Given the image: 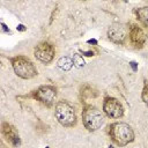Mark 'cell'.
<instances>
[{"label": "cell", "mask_w": 148, "mask_h": 148, "mask_svg": "<svg viewBox=\"0 0 148 148\" xmlns=\"http://www.w3.org/2000/svg\"><path fill=\"white\" fill-rule=\"evenodd\" d=\"M10 62H12V66H13V69H14L15 74L17 76H20L21 79L30 80V79L38 75L37 68L35 67L34 62L24 56L13 57L10 59Z\"/></svg>", "instance_id": "1"}, {"label": "cell", "mask_w": 148, "mask_h": 148, "mask_svg": "<svg viewBox=\"0 0 148 148\" xmlns=\"http://www.w3.org/2000/svg\"><path fill=\"white\" fill-rule=\"evenodd\" d=\"M109 134L114 143L123 147L134 140V132L126 123H113L109 128Z\"/></svg>", "instance_id": "2"}, {"label": "cell", "mask_w": 148, "mask_h": 148, "mask_svg": "<svg viewBox=\"0 0 148 148\" xmlns=\"http://www.w3.org/2000/svg\"><path fill=\"white\" fill-rule=\"evenodd\" d=\"M54 116L59 124H61L65 127H72L76 124L75 109L66 101H60L56 104Z\"/></svg>", "instance_id": "3"}, {"label": "cell", "mask_w": 148, "mask_h": 148, "mask_svg": "<svg viewBox=\"0 0 148 148\" xmlns=\"http://www.w3.org/2000/svg\"><path fill=\"white\" fill-rule=\"evenodd\" d=\"M82 123L88 131L94 132L102 127L104 123V117L97 108L88 105L82 111Z\"/></svg>", "instance_id": "4"}, {"label": "cell", "mask_w": 148, "mask_h": 148, "mask_svg": "<svg viewBox=\"0 0 148 148\" xmlns=\"http://www.w3.org/2000/svg\"><path fill=\"white\" fill-rule=\"evenodd\" d=\"M56 97H57V89H56V87H53L51 84L40 86L34 92V98L37 99L38 102H40L45 106L53 105Z\"/></svg>", "instance_id": "5"}, {"label": "cell", "mask_w": 148, "mask_h": 148, "mask_svg": "<svg viewBox=\"0 0 148 148\" xmlns=\"http://www.w3.org/2000/svg\"><path fill=\"white\" fill-rule=\"evenodd\" d=\"M34 54L40 62L50 64L54 59L56 50H54V46L52 44H50L49 42H42L36 45V47L34 50Z\"/></svg>", "instance_id": "6"}, {"label": "cell", "mask_w": 148, "mask_h": 148, "mask_svg": "<svg viewBox=\"0 0 148 148\" xmlns=\"http://www.w3.org/2000/svg\"><path fill=\"white\" fill-rule=\"evenodd\" d=\"M103 111L109 118H112V119H118L124 114V108L121 103L113 97H106L104 99Z\"/></svg>", "instance_id": "7"}, {"label": "cell", "mask_w": 148, "mask_h": 148, "mask_svg": "<svg viewBox=\"0 0 148 148\" xmlns=\"http://www.w3.org/2000/svg\"><path fill=\"white\" fill-rule=\"evenodd\" d=\"M108 37L111 42L116 44H123L126 38V30L125 27L120 23H113L110 25L108 30Z\"/></svg>", "instance_id": "8"}, {"label": "cell", "mask_w": 148, "mask_h": 148, "mask_svg": "<svg viewBox=\"0 0 148 148\" xmlns=\"http://www.w3.org/2000/svg\"><path fill=\"white\" fill-rule=\"evenodd\" d=\"M1 132H2V135L5 136V139L9 143H12L14 147H18L20 146V143H21L20 135H18V133L15 130L14 126H12L9 123L3 121L2 125H1Z\"/></svg>", "instance_id": "9"}, {"label": "cell", "mask_w": 148, "mask_h": 148, "mask_svg": "<svg viewBox=\"0 0 148 148\" xmlns=\"http://www.w3.org/2000/svg\"><path fill=\"white\" fill-rule=\"evenodd\" d=\"M146 34L143 32V30L136 25V24H133L130 29V40H131V44L136 47V49H141L145 43H146Z\"/></svg>", "instance_id": "10"}, {"label": "cell", "mask_w": 148, "mask_h": 148, "mask_svg": "<svg viewBox=\"0 0 148 148\" xmlns=\"http://www.w3.org/2000/svg\"><path fill=\"white\" fill-rule=\"evenodd\" d=\"M136 15H138V18L148 28V6L139 8L136 10Z\"/></svg>", "instance_id": "11"}, {"label": "cell", "mask_w": 148, "mask_h": 148, "mask_svg": "<svg viewBox=\"0 0 148 148\" xmlns=\"http://www.w3.org/2000/svg\"><path fill=\"white\" fill-rule=\"evenodd\" d=\"M72 65H73L72 60H71L69 58H67V57H65V58H61V59L59 60V62H58V66H59L61 69H64V71H67V69H69V68L72 67Z\"/></svg>", "instance_id": "12"}, {"label": "cell", "mask_w": 148, "mask_h": 148, "mask_svg": "<svg viewBox=\"0 0 148 148\" xmlns=\"http://www.w3.org/2000/svg\"><path fill=\"white\" fill-rule=\"evenodd\" d=\"M141 98H142V102L148 105V83L145 82V86H143V89H142V94H141Z\"/></svg>", "instance_id": "13"}, {"label": "cell", "mask_w": 148, "mask_h": 148, "mask_svg": "<svg viewBox=\"0 0 148 148\" xmlns=\"http://www.w3.org/2000/svg\"><path fill=\"white\" fill-rule=\"evenodd\" d=\"M73 62H74V65H76L77 67H81V66L84 65L83 59H82L81 56H79V54H75V56H74V58H73Z\"/></svg>", "instance_id": "14"}, {"label": "cell", "mask_w": 148, "mask_h": 148, "mask_svg": "<svg viewBox=\"0 0 148 148\" xmlns=\"http://www.w3.org/2000/svg\"><path fill=\"white\" fill-rule=\"evenodd\" d=\"M88 43H89V44H97V42H96V40H94V39L88 40Z\"/></svg>", "instance_id": "15"}, {"label": "cell", "mask_w": 148, "mask_h": 148, "mask_svg": "<svg viewBox=\"0 0 148 148\" xmlns=\"http://www.w3.org/2000/svg\"><path fill=\"white\" fill-rule=\"evenodd\" d=\"M17 29H20V30H24V27H23V25H18Z\"/></svg>", "instance_id": "16"}]
</instances>
